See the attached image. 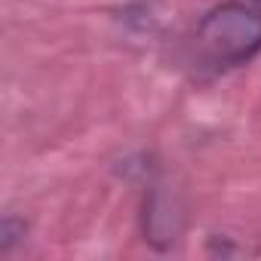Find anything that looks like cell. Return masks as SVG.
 Listing matches in <instances>:
<instances>
[{
    "instance_id": "cell-1",
    "label": "cell",
    "mask_w": 261,
    "mask_h": 261,
    "mask_svg": "<svg viewBox=\"0 0 261 261\" xmlns=\"http://www.w3.org/2000/svg\"><path fill=\"white\" fill-rule=\"evenodd\" d=\"M197 40L215 68L246 65L261 49V16L243 4H221L200 22Z\"/></svg>"
}]
</instances>
